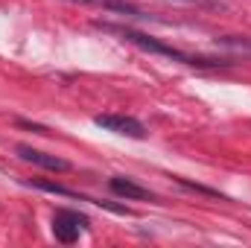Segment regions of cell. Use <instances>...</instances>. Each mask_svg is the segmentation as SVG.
Masks as SVG:
<instances>
[{"label": "cell", "instance_id": "8992f818", "mask_svg": "<svg viewBox=\"0 0 251 248\" xmlns=\"http://www.w3.org/2000/svg\"><path fill=\"white\" fill-rule=\"evenodd\" d=\"M108 187L117 193V196H123V198H131V201H152V193L146 190V187H140V184H134L131 178H123V175H114L111 181H108Z\"/></svg>", "mask_w": 251, "mask_h": 248}, {"label": "cell", "instance_id": "3957f363", "mask_svg": "<svg viewBox=\"0 0 251 248\" xmlns=\"http://www.w3.org/2000/svg\"><path fill=\"white\" fill-rule=\"evenodd\" d=\"M94 123L100 128H105V131L120 134V137H131V140H143L146 137L143 123L134 120V117H126V114H100V117H94Z\"/></svg>", "mask_w": 251, "mask_h": 248}, {"label": "cell", "instance_id": "52a82bcc", "mask_svg": "<svg viewBox=\"0 0 251 248\" xmlns=\"http://www.w3.org/2000/svg\"><path fill=\"white\" fill-rule=\"evenodd\" d=\"M184 3H196V0H184Z\"/></svg>", "mask_w": 251, "mask_h": 248}, {"label": "cell", "instance_id": "7a4b0ae2", "mask_svg": "<svg viewBox=\"0 0 251 248\" xmlns=\"http://www.w3.org/2000/svg\"><path fill=\"white\" fill-rule=\"evenodd\" d=\"M85 228H88V216H82V213H73V210H56L53 213V237L64 246L76 243Z\"/></svg>", "mask_w": 251, "mask_h": 248}, {"label": "cell", "instance_id": "6da1fadb", "mask_svg": "<svg viewBox=\"0 0 251 248\" xmlns=\"http://www.w3.org/2000/svg\"><path fill=\"white\" fill-rule=\"evenodd\" d=\"M105 29L123 35L128 44H134V47H140V50H146V53H155V56H164V59H173V62L190 64V67H216V64H222V62H207V59L187 56V53H181V50H176V47H170V44H164V41H158V38H152V35H143V32H137V29H128V26H111V24H105Z\"/></svg>", "mask_w": 251, "mask_h": 248}, {"label": "cell", "instance_id": "277c9868", "mask_svg": "<svg viewBox=\"0 0 251 248\" xmlns=\"http://www.w3.org/2000/svg\"><path fill=\"white\" fill-rule=\"evenodd\" d=\"M24 161H29V164H35V167H41V170H50V173H70V161H64L59 155H47V152H41V149H32V146H18L15 149Z\"/></svg>", "mask_w": 251, "mask_h": 248}, {"label": "cell", "instance_id": "5b68a950", "mask_svg": "<svg viewBox=\"0 0 251 248\" xmlns=\"http://www.w3.org/2000/svg\"><path fill=\"white\" fill-rule=\"evenodd\" d=\"M64 3H76V6H94V9H105V12H117V15H128V18H143V12L128 3V0H64Z\"/></svg>", "mask_w": 251, "mask_h": 248}]
</instances>
